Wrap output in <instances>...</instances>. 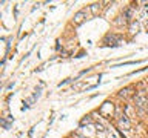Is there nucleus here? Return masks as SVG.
I'll use <instances>...</instances> for the list:
<instances>
[{
  "label": "nucleus",
  "instance_id": "f257e3e1",
  "mask_svg": "<svg viewBox=\"0 0 148 138\" xmlns=\"http://www.w3.org/2000/svg\"><path fill=\"white\" fill-rule=\"evenodd\" d=\"M83 16H85V11L77 12V14H76V17H74V22H76V23H80V22L83 20Z\"/></svg>",
  "mask_w": 148,
  "mask_h": 138
}]
</instances>
